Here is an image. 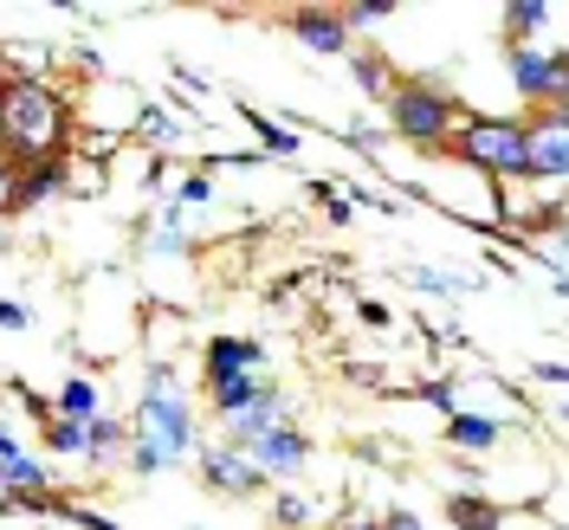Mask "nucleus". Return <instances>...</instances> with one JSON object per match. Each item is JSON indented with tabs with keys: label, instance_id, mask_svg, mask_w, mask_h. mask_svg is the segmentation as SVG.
Returning a JSON list of instances; mask_svg holds the SVG:
<instances>
[{
	"label": "nucleus",
	"instance_id": "obj_1",
	"mask_svg": "<svg viewBox=\"0 0 569 530\" xmlns=\"http://www.w3.org/2000/svg\"><path fill=\"white\" fill-rule=\"evenodd\" d=\"M0 142L27 162H52V149L66 142V98L39 78L0 84Z\"/></svg>",
	"mask_w": 569,
	"mask_h": 530
},
{
	"label": "nucleus",
	"instance_id": "obj_2",
	"mask_svg": "<svg viewBox=\"0 0 569 530\" xmlns=\"http://www.w3.org/2000/svg\"><path fill=\"white\" fill-rule=\"evenodd\" d=\"M188 447H194L188 401H181L176 382L156 369V376H149V394H142V414H137V466H142V472H156V466H176Z\"/></svg>",
	"mask_w": 569,
	"mask_h": 530
},
{
	"label": "nucleus",
	"instance_id": "obj_3",
	"mask_svg": "<svg viewBox=\"0 0 569 530\" xmlns=\"http://www.w3.org/2000/svg\"><path fill=\"white\" fill-rule=\"evenodd\" d=\"M208 389L220 414H240L247 401L272 389L266 382V350L259 343H240V337H213L208 343Z\"/></svg>",
	"mask_w": 569,
	"mask_h": 530
},
{
	"label": "nucleus",
	"instance_id": "obj_4",
	"mask_svg": "<svg viewBox=\"0 0 569 530\" xmlns=\"http://www.w3.org/2000/svg\"><path fill=\"white\" fill-rule=\"evenodd\" d=\"M453 156L492 169V176H531V156H525V123H505V117H479L453 130Z\"/></svg>",
	"mask_w": 569,
	"mask_h": 530
},
{
	"label": "nucleus",
	"instance_id": "obj_5",
	"mask_svg": "<svg viewBox=\"0 0 569 530\" xmlns=\"http://www.w3.org/2000/svg\"><path fill=\"white\" fill-rule=\"evenodd\" d=\"M395 130H401L408 142H440L447 130H453V110H447L440 91L401 84V91H395Z\"/></svg>",
	"mask_w": 569,
	"mask_h": 530
},
{
	"label": "nucleus",
	"instance_id": "obj_6",
	"mask_svg": "<svg viewBox=\"0 0 569 530\" xmlns=\"http://www.w3.org/2000/svg\"><path fill=\"white\" fill-rule=\"evenodd\" d=\"M240 447H247L252 472H298V466H305V453H311V447H305V433H298L291 421L272 427V433H259V440H240Z\"/></svg>",
	"mask_w": 569,
	"mask_h": 530
},
{
	"label": "nucleus",
	"instance_id": "obj_7",
	"mask_svg": "<svg viewBox=\"0 0 569 530\" xmlns=\"http://www.w3.org/2000/svg\"><path fill=\"white\" fill-rule=\"evenodd\" d=\"M511 71H518V91H525V98H550V104L563 110V98H569L563 59H550V52H518Z\"/></svg>",
	"mask_w": 569,
	"mask_h": 530
},
{
	"label": "nucleus",
	"instance_id": "obj_8",
	"mask_svg": "<svg viewBox=\"0 0 569 530\" xmlns=\"http://www.w3.org/2000/svg\"><path fill=\"white\" fill-rule=\"evenodd\" d=\"M525 156H531V176H543V181L563 176V110L525 123Z\"/></svg>",
	"mask_w": 569,
	"mask_h": 530
},
{
	"label": "nucleus",
	"instance_id": "obj_9",
	"mask_svg": "<svg viewBox=\"0 0 569 530\" xmlns=\"http://www.w3.org/2000/svg\"><path fill=\"white\" fill-rule=\"evenodd\" d=\"M291 33L305 39V46H311V52H343V20H337V13H318V7H305V13H291Z\"/></svg>",
	"mask_w": 569,
	"mask_h": 530
},
{
	"label": "nucleus",
	"instance_id": "obj_10",
	"mask_svg": "<svg viewBox=\"0 0 569 530\" xmlns=\"http://www.w3.org/2000/svg\"><path fill=\"white\" fill-rule=\"evenodd\" d=\"M208 486H220V492H252V486H259V472H252L247 466V453H227V447H220V453H208Z\"/></svg>",
	"mask_w": 569,
	"mask_h": 530
},
{
	"label": "nucleus",
	"instance_id": "obj_11",
	"mask_svg": "<svg viewBox=\"0 0 569 530\" xmlns=\"http://www.w3.org/2000/svg\"><path fill=\"white\" fill-rule=\"evenodd\" d=\"M227 421L240 427V440H259V433H272V427H284V408H279V394L266 389L259 401H247L240 414H227Z\"/></svg>",
	"mask_w": 569,
	"mask_h": 530
},
{
	"label": "nucleus",
	"instance_id": "obj_12",
	"mask_svg": "<svg viewBox=\"0 0 569 530\" xmlns=\"http://www.w3.org/2000/svg\"><path fill=\"white\" fill-rule=\"evenodd\" d=\"M447 440H453V447H472V453H486V447L498 440V427L486 421V414H453V421H447Z\"/></svg>",
	"mask_w": 569,
	"mask_h": 530
},
{
	"label": "nucleus",
	"instance_id": "obj_13",
	"mask_svg": "<svg viewBox=\"0 0 569 530\" xmlns=\"http://www.w3.org/2000/svg\"><path fill=\"white\" fill-rule=\"evenodd\" d=\"M447 511H453V524L460 530H498V511L492 504H479V498H453Z\"/></svg>",
	"mask_w": 569,
	"mask_h": 530
},
{
	"label": "nucleus",
	"instance_id": "obj_14",
	"mask_svg": "<svg viewBox=\"0 0 569 530\" xmlns=\"http://www.w3.org/2000/svg\"><path fill=\"white\" fill-rule=\"evenodd\" d=\"M52 188H59V162H33L27 181H20V201H46Z\"/></svg>",
	"mask_w": 569,
	"mask_h": 530
},
{
	"label": "nucleus",
	"instance_id": "obj_15",
	"mask_svg": "<svg viewBox=\"0 0 569 530\" xmlns=\"http://www.w3.org/2000/svg\"><path fill=\"white\" fill-rule=\"evenodd\" d=\"M123 433H130L123 421H91V427H84V447H91V453H117V447H123Z\"/></svg>",
	"mask_w": 569,
	"mask_h": 530
},
{
	"label": "nucleus",
	"instance_id": "obj_16",
	"mask_svg": "<svg viewBox=\"0 0 569 530\" xmlns=\"http://www.w3.org/2000/svg\"><path fill=\"white\" fill-rule=\"evenodd\" d=\"M46 447H52V453H78V447H84V427H78V421H52Z\"/></svg>",
	"mask_w": 569,
	"mask_h": 530
},
{
	"label": "nucleus",
	"instance_id": "obj_17",
	"mask_svg": "<svg viewBox=\"0 0 569 530\" xmlns=\"http://www.w3.org/2000/svg\"><path fill=\"white\" fill-rule=\"evenodd\" d=\"M59 408H66V421H84V414H91V382H66Z\"/></svg>",
	"mask_w": 569,
	"mask_h": 530
},
{
	"label": "nucleus",
	"instance_id": "obj_18",
	"mask_svg": "<svg viewBox=\"0 0 569 530\" xmlns=\"http://www.w3.org/2000/svg\"><path fill=\"white\" fill-rule=\"evenodd\" d=\"M395 7L389 0H362V7H350V13H337V20H343V33H350V27H369V20H389Z\"/></svg>",
	"mask_w": 569,
	"mask_h": 530
},
{
	"label": "nucleus",
	"instance_id": "obj_19",
	"mask_svg": "<svg viewBox=\"0 0 569 530\" xmlns=\"http://www.w3.org/2000/svg\"><path fill=\"white\" fill-rule=\"evenodd\" d=\"M505 20H511V33H531L537 20H550V7H543V0H531V7H511Z\"/></svg>",
	"mask_w": 569,
	"mask_h": 530
},
{
	"label": "nucleus",
	"instance_id": "obj_20",
	"mask_svg": "<svg viewBox=\"0 0 569 530\" xmlns=\"http://www.w3.org/2000/svg\"><path fill=\"white\" fill-rule=\"evenodd\" d=\"M142 137H149V142H176V117L149 110V117H142Z\"/></svg>",
	"mask_w": 569,
	"mask_h": 530
},
{
	"label": "nucleus",
	"instance_id": "obj_21",
	"mask_svg": "<svg viewBox=\"0 0 569 530\" xmlns=\"http://www.w3.org/2000/svg\"><path fill=\"white\" fill-rule=\"evenodd\" d=\"M0 323H7V330H20V323H27V311H20V304H7V298H0Z\"/></svg>",
	"mask_w": 569,
	"mask_h": 530
},
{
	"label": "nucleus",
	"instance_id": "obj_22",
	"mask_svg": "<svg viewBox=\"0 0 569 530\" xmlns=\"http://www.w3.org/2000/svg\"><path fill=\"white\" fill-rule=\"evenodd\" d=\"M382 530H421V518H408V511H395V518H382Z\"/></svg>",
	"mask_w": 569,
	"mask_h": 530
},
{
	"label": "nucleus",
	"instance_id": "obj_23",
	"mask_svg": "<svg viewBox=\"0 0 569 530\" xmlns=\"http://www.w3.org/2000/svg\"><path fill=\"white\" fill-rule=\"evenodd\" d=\"M337 530H382V524H369V518H350V524H337Z\"/></svg>",
	"mask_w": 569,
	"mask_h": 530
},
{
	"label": "nucleus",
	"instance_id": "obj_24",
	"mask_svg": "<svg viewBox=\"0 0 569 530\" xmlns=\"http://www.w3.org/2000/svg\"><path fill=\"white\" fill-rule=\"evenodd\" d=\"M0 188H7V162H0Z\"/></svg>",
	"mask_w": 569,
	"mask_h": 530
},
{
	"label": "nucleus",
	"instance_id": "obj_25",
	"mask_svg": "<svg viewBox=\"0 0 569 530\" xmlns=\"http://www.w3.org/2000/svg\"><path fill=\"white\" fill-rule=\"evenodd\" d=\"M0 156H7V142H0Z\"/></svg>",
	"mask_w": 569,
	"mask_h": 530
}]
</instances>
